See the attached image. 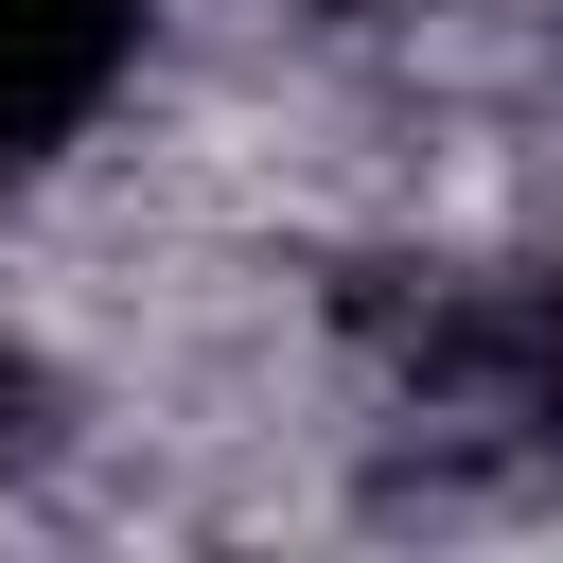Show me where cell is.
Masks as SVG:
<instances>
[{"instance_id": "cell-1", "label": "cell", "mask_w": 563, "mask_h": 563, "mask_svg": "<svg viewBox=\"0 0 563 563\" xmlns=\"http://www.w3.org/2000/svg\"><path fill=\"white\" fill-rule=\"evenodd\" d=\"M141 35H158V0H0V176H53L123 106Z\"/></svg>"}, {"instance_id": "cell-2", "label": "cell", "mask_w": 563, "mask_h": 563, "mask_svg": "<svg viewBox=\"0 0 563 563\" xmlns=\"http://www.w3.org/2000/svg\"><path fill=\"white\" fill-rule=\"evenodd\" d=\"M35 422H53V387H35V352L0 334V457H35Z\"/></svg>"}, {"instance_id": "cell-3", "label": "cell", "mask_w": 563, "mask_h": 563, "mask_svg": "<svg viewBox=\"0 0 563 563\" xmlns=\"http://www.w3.org/2000/svg\"><path fill=\"white\" fill-rule=\"evenodd\" d=\"M317 18H369V0H317Z\"/></svg>"}]
</instances>
